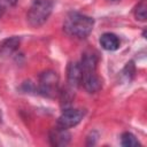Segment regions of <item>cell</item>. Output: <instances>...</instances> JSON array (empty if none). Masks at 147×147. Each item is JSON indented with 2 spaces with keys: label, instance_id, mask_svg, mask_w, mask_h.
<instances>
[{
  "label": "cell",
  "instance_id": "9c48e42d",
  "mask_svg": "<svg viewBox=\"0 0 147 147\" xmlns=\"http://www.w3.org/2000/svg\"><path fill=\"white\" fill-rule=\"evenodd\" d=\"M121 144L124 147H137V146H140V142L137 140L136 136H133L131 132H124L121 136Z\"/></svg>",
  "mask_w": 147,
  "mask_h": 147
},
{
  "label": "cell",
  "instance_id": "3957f363",
  "mask_svg": "<svg viewBox=\"0 0 147 147\" xmlns=\"http://www.w3.org/2000/svg\"><path fill=\"white\" fill-rule=\"evenodd\" d=\"M54 0H33L28 10V22L33 28L41 26L51 16Z\"/></svg>",
  "mask_w": 147,
  "mask_h": 147
},
{
  "label": "cell",
  "instance_id": "8fae6325",
  "mask_svg": "<svg viewBox=\"0 0 147 147\" xmlns=\"http://www.w3.org/2000/svg\"><path fill=\"white\" fill-rule=\"evenodd\" d=\"M18 0H0V8L5 9V8H8V7H13L16 5Z\"/></svg>",
  "mask_w": 147,
  "mask_h": 147
},
{
  "label": "cell",
  "instance_id": "6da1fadb",
  "mask_svg": "<svg viewBox=\"0 0 147 147\" xmlns=\"http://www.w3.org/2000/svg\"><path fill=\"white\" fill-rule=\"evenodd\" d=\"M80 68H82V85H84V88L88 93H95L98 92L101 86V78L99 77L96 72L98 67V56L94 52L87 51L83 54L82 61H80Z\"/></svg>",
  "mask_w": 147,
  "mask_h": 147
},
{
  "label": "cell",
  "instance_id": "5b68a950",
  "mask_svg": "<svg viewBox=\"0 0 147 147\" xmlns=\"http://www.w3.org/2000/svg\"><path fill=\"white\" fill-rule=\"evenodd\" d=\"M85 111L83 109H75V108H65L61 116L57 119V126L62 129H70L76 126L84 117Z\"/></svg>",
  "mask_w": 147,
  "mask_h": 147
},
{
  "label": "cell",
  "instance_id": "ba28073f",
  "mask_svg": "<svg viewBox=\"0 0 147 147\" xmlns=\"http://www.w3.org/2000/svg\"><path fill=\"white\" fill-rule=\"evenodd\" d=\"M100 45L102 46L103 49L109 51V52H114L117 51L119 48V39L115 33L111 32H106L100 37Z\"/></svg>",
  "mask_w": 147,
  "mask_h": 147
},
{
  "label": "cell",
  "instance_id": "30bf717a",
  "mask_svg": "<svg viewBox=\"0 0 147 147\" xmlns=\"http://www.w3.org/2000/svg\"><path fill=\"white\" fill-rule=\"evenodd\" d=\"M146 15H147V9H146V2L145 0L140 1L136 8H134V17L138 21H146Z\"/></svg>",
  "mask_w": 147,
  "mask_h": 147
},
{
  "label": "cell",
  "instance_id": "7c38bea8",
  "mask_svg": "<svg viewBox=\"0 0 147 147\" xmlns=\"http://www.w3.org/2000/svg\"><path fill=\"white\" fill-rule=\"evenodd\" d=\"M2 11H3V9H2V8H0V17H1V15H2Z\"/></svg>",
  "mask_w": 147,
  "mask_h": 147
},
{
  "label": "cell",
  "instance_id": "7a4b0ae2",
  "mask_svg": "<svg viewBox=\"0 0 147 147\" xmlns=\"http://www.w3.org/2000/svg\"><path fill=\"white\" fill-rule=\"evenodd\" d=\"M93 26H94V20L78 11L69 13L63 23L64 31L69 36L79 39H84L88 37L93 30Z\"/></svg>",
  "mask_w": 147,
  "mask_h": 147
},
{
  "label": "cell",
  "instance_id": "8992f818",
  "mask_svg": "<svg viewBox=\"0 0 147 147\" xmlns=\"http://www.w3.org/2000/svg\"><path fill=\"white\" fill-rule=\"evenodd\" d=\"M67 79H68V86L72 90L77 88L82 84V68L80 64L77 62H70L68 64L67 69Z\"/></svg>",
  "mask_w": 147,
  "mask_h": 147
},
{
  "label": "cell",
  "instance_id": "52a82bcc",
  "mask_svg": "<svg viewBox=\"0 0 147 147\" xmlns=\"http://www.w3.org/2000/svg\"><path fill=\"white\" fill-rule=\"evenodd\" d=\"M70 133L68 132V129H62L60 126H55L49 132V141L53 146H67L70 142Z\"/></svg>",
  "mask_w": 147,
  "mask_h": 147
},
{
  "label": "cell",
  "instance_id": "277c9868",
  "mask_svg": "<svg viewBox=\"0 0 147 147\" xmlns=\"http://www.w3.org/2000/svg\"><path fill=\"white\" fill-rule=\"evenodd\" d=\"M39 93L47 98H55L59 92V76L53 70H46L39 76Z\"/></svg>",
  "mask_w": 147,
  "mask_h": 147
},
{
  "label": "cell",
  "instance_id": "4fadbf2b",
  "mask_svg": "<svg viewBox=\"0 0 147 147\" xmlns=\"http://www.w3.org/2000/svg\"><path fill=\"white\" fill-rule=\"evenodd\" d=\"M111 1H117V0H111Z\"/></svg>",
  "mask_w": 147,
  "mask_h": 147
}]
</instances>
